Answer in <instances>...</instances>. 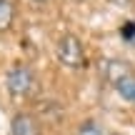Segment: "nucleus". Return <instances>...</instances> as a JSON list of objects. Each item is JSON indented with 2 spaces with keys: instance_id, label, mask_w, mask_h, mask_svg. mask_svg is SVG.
Wrapping results in <instances>:
<instances>
[{
  "instance_id": "nucleus-1",
  "label": "nucleus",
  "mask_w": 135,
  "mask_h": 135,
  "mask_svg": "<svg viewBox=\"0 0 135 135\" xmlns=\"http://www.w3.org/2000/svg\"><path fill=\"white\" fill-rule=\"evenodd\" d=\"M5 88H8V93L15 95V98H30L38 90V78H35L33 68L18 63V65L10 68L8 75H5Z\"/></svg>"
},
{
  "instance_id": "nucleus-2",
  "label": "nucleus",
  "mask_w": 135,
  "mask_h": 135,
  "mask_svg": "<svg viewBox=\"0 0 135 135\" xmlns=\"http://www.w3.org/2000/svg\"><path fill=\"white\" fill-rule=\"evenodd\" d=\"M55 55H58V60L68 68H73V70H78V68L85 65V48H83V43L75 38V35H63V38L58 40V45H55Z\"/></svg>"
},
{
  "instance_id": "nucleus-3",
  "label": "nucleus",
  "mask_w": 135,
  "mask_h": 135,
  "mask_svg": "<svg viewBox=\"0 0 135 135\" xmlns=\"http://www.w3.org/2000/svg\"><path fill=\"white\" fill-rule=\"evenodd\" d=\"M10 135H40V123L30 113H18L10 120Z\"/></svg>"
},
{
  "instance_id": "nucleus-4",
  "label": "nucleus",
  "mask_w": 135,
  "mask_h": 135,
  "mask_svg": "<svg viewBox=\"0 0 135 135\" xmlns=\"http://www.w3.org/2000/svg\"><path fill=\"white\" fill-rule=\"evenodd\" d=\"M103 73L108 75V80H110L113 85H118V83L125 80V78H133L130 70H128L123 63H115V60H113V63H108V68H103Z\"/></svg>"
},
{
  "instance_id": "nucleus-5",
  "label": "nucleus",
  "mask_w": 135,
  "mask_h": 135,
  "mask_svg": "<svg viewBox=\"0 0 135 135\" xmlns=\"http://www.w3.org/2000/svg\"><path fill=\"white\" fill-rule=\"evenodd\" d=\"M15 18V5L13 0H0V30H8Z\"/></svg>"
},
{
  "instance_id": "nucleus-6",
  "label": "nucleus",
  "mask_w": 135,
  "mask_h": 135,
  "mask_svg": "<svg viewBox=\"0 0 135 135\" xmlns=\"http://www.w3.org/2000/svg\"><path fill=\"white\" fill-rule=\"evenodd\" d=\"M115 90L120 93V98H125L128 103H135V78H125L115 85Z\"/></svg>"
},
{
  "instance_id": "nucleus-7",
  "label": "nucleus",
  "mask_w": 135,
  "mask_h": 135,
  "mask_svg": "<svg viewBox=\"0 0 135 135\" xmlns=\"http://www.w3.org/2000/svg\"><path fill=\"white\" fill-rule=\"evenodd\" d=\"M80 135H103V130H100L98 123L88 120V123H83V125H80Z\"/></svg>"
},
{
  "instance_id": "nucleus-8",
  "label": "nucleus",
  "mask_w": 135,
  "mask_h": 135,
  "mask_svg": "<svg viewBox=\"0 0 135 135\" xmlns=\"http://www.w3.org/2000/svg\"><path fill=\"white\" fill-rule=\"evenodd\" d=\"M123 38H128V40L135 38V23H125V28H123Z\"/></svg>"
}]
</instances>
